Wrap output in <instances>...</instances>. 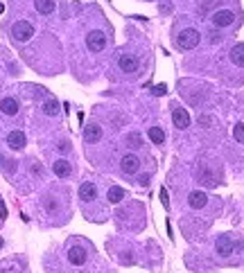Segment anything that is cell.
I'll list each match as a JSON object with an SVG mask.
<instances>
[{"label":"cell","mask_w":244,"mask_h":273,"mask_svg":"<svg viewBox=\"0 0 244 273\" xmlns=\"http://www.w3.org/2000/svg\"><path fill=\"white\" fill-rule=\"evenodd\" d=\"M177 43H179L181 50H192V48H197V45H199V32L192 30V27H188V30L179 32Z\"/></svg>","instance_id":"obj_1"},{"label":"cell","mask_w":244,"mask_h":273,"mask_svg":"<svg viewBox=\"0 0 244 273\" xmlns=\"http://www.w3.org/2000/svg\"><path fill=\"white\" fill-rule=\"evenodd\" d=\"M11 36H14L18 43H25L34 36V27L27 21H18V23H14V27H11Z\"/></svg>","instance_id":"obj_2"},{"label":"cell","mask_w":244,"mask_h":273,"mask_svg":"<svg viewBox=\"0 0 244 273\" xmlns=\"http://www.w3.org/2000/svg\"><path fill=\"white\" fill-rule=\"evenodd\" d=\"M172 122H174V127L177 129H188L190 127V115H188V111L183 109V106H179V104H174L172 106Z\"/></svg>","instance_id":"obj_3"},{"label":"cell","mask_w":244,"mask_h":273,"mask_svg":"<svg viewBox=\"0 0 244 273\" xmlns=\"http://www.w3.org/2000/svg\"><path fill=\"white\" fill-rule=\"evenodd\" d=\"M86 45L90 52H102L106 48V36L102 32H90L86 36Z\"/></svg>","instance_id":"obj_4"},{"label":"cell","mask_w":244,"mask_h":273,"mask_svg":"<svg viewBox=\"0 0 244 273\" xmlns=\"http://www.w3.org/2000/svg\"><path fill=\"white\" fill-rule=\"evenodd\" d=\"M215 251H217V255H222V258H229V255L235 251V244L229 235H222L217 240V244H215Z\"/></svg>","instance_id":"obj_5"},{"label":"cell","mask_w":244,"mask_h":273,"mask_svg":"<svg viewBox=\"0 0 244 273\" xmlns=\"http://www.w3.org/2000/svg\"><path fill=\"white\" fill-rule=\"evenodd\" d=\"M118 66H120L122 72H136L138 70V59H136L134 54L124 52V54H120V59H118Z\"/></svg>","instance_id":"obj_6"},{"label":"cell","mask_w":244,"mask_h":273,"mask_svg":"<svg viewBox=\"0 0 244 273\" xmlns=\"http://www.w3.org/2000/svg\"><path fill=\"white\" fill-rule=\"evenodd\" d=\"M120 167H122V172H124V174H136V172L140 169V161H138V156H134V153H127V156L122 158Z\"/></svg>","instance_id":"obj_7"},{"label":"cell","mask_w":244,"mask_h":273,"mask_svg":"<svg viewBox=\"0 0 244 273\" xmlns=\"http://www.w3.org/2000/svg\"><path fill=\"white\" fill-rule=\"evenodd\" d=\"M233 21H235V14H233V11H229V9L217 11V14L213 16V25H217V27H229Z\"/></svg>","instance_id":"obj_8"},{"label":"cell","mask_w":244,"mask_h":273,"mask_svg":"<svg viewBox=\"0 0 244 273\" xmlns=\"http://www.w3.org/2000/svg\"><path fill=\"white\" fill-rule=\"evenodd\" d=\"M84 140H86L88 145L102 140V127H98V124H88V127L84 129Z\"/></svg>","instance_id":"obj_9"},{"label":"cell","mask_w":244,"mask_h":273,"mask_svg":"<svg viewBox=\"0 0 244 273\" xmlns=\"http://www.w3.org/2000/svg\"><path fill=\"white\" fill-rule=\"evenodd\" d=\"M79 199L82 201H95L98 199V190H95V185L93 183H84L82 187H79Z\"/></svg>","instance_id":"obj_10"},{"label":"cell","mask_w":244,"mask_h":273,"mask_svg":"<svg viewBox=\"0 0 244 273\" xmlns=\"http://www.w3.org/2000/svg\"><path fill=\"white\" fill-rule=\"evenodd\" d=\"M7 145L11 147V149H23V147H25V133H23V131H11L7 135Z\"/></svg>","instance_id":"obj_11"},{"label":"cell","mask_w":244,"mask_h":273,"mask_svg":"<svg viewBox=\"0 0 244 273\" xmlns=\"http://www.w3.org/2000/svg\"><path fill=\"white\" fill-rule=\"evenodd\" d=\"M52 169H54V174L59 176V179H66V176H70V172H72L70 163H68V161H64V158H59V161H54Z\"/></svg>","instance_id":"obj_12"},{"label":"cell","mask_w":244,"mask_h":273,"mask_svg":"<svg viewBox=\"0 0 244 273\" xmlns=\"http://www.w3.org/2000/svg\"><path fill=\"white\" fill-rule=\"evenodd\" d=\"M0 111H3L5 115H16V113H18V102L11 98H5L0 102Z\"/></svg>","instance_id":"obj_13"},{"label":"cell","mask_w":244,"mask_h":273,"mask_svg":"<svg viewBox=\"0 0 244 273\" xmlns=\"http://www.w3.org/2000/svg\"><path fill=\"white\" fill-rule=\"evenodd\" d=\"M68 260H70L72 264H84L86 262V251H84V248H79V246H72L70 248V253H68Z\"/></svg>","instance_id":"obj_14"},{"label":"cell","mask_w":244,"mask_h":273,"mask_svg":"<svg viewBox=\"0 0 244 273\" xmlns=\"http://www.w3.org/2000/svg\"><path fill=\"white\" fill-rule=\"evenodd\" d=\"M34 5H36V11L39 14H52L54 11V0H34Z\"/></svg>","instance_id":"obj_15"},{"label":"cell","mask_w":244,"mask_h":273,"mask_svg":"<svg viewBox=\"0 0 244 273\" xmlns=\"http://www.w3.org/2000/svg\"><path fill=\"white\" fill-rule=\"evenodd\" d=\"M188 201H190L192 208H203V206H206V201H208V197L203 194V192H192Z\"/></svg>","instance_id":"obj_16"},{"label":"cell","mask_w":244,"mask_h":273,"mask_svg":"<svg viewBox=\"0 0 244 273\" xmlns=\"http://www.w3.org/2000/svg\"><path fill=\"white\" fill-rule=\"evenodd\" d=\"M231 61H233L235 66H244V45L242 43L231 50Z\"/></svg>","instance_id":"obj_17"},{"label":"cell","mask_w":244,"mask_h":273,"mask_svg":"<svg viewBox=\"0 0 244 273\" xmlns=\"http://www.w3.org/2000/svg\"><path fill=\"white\" fill-rule=\"evenodd\" d=\"M149 138H152V142H156V145H163V142H165V133H163V129L152 127L149 129Z\"/></svg>","instance_id":"obj_18"},{"label":"cell","mask_w":244,"mask_h":273,"mask_svg":"<svg viewBox=\"0 0 244 273\" xmlns=\"http://www.w3.org/2000/svg\"><path fill=\"white\" fill-rule=\"evenodd\" d=\"M122 199H124V190H120V187H111V190H109V201L118 203V201H122Z\"/></svg>","instance_id":"obj_19"},{"label":"cell","mask_w":244,"mask_h":273,"mask_svg":"<svg viewBox=\"0 0 244 273\" xmlns=\"http://www.w3.org/2000/svg\"><path fill=\"white\" fill-rule=\"evenodd\" d=\"M43 111L48 113V115H57L59 113V104H57L54 100H50V102H45V106H43Z\"/></svg>","instance_id":"obj_20"},{"label":"cell","mask_w":244,"mask_h":273,"mask_svg":"<svg viewBox=\"0 0 244 273\" xmlns=\"http://www.w3.org/2000/svg\"><path fill=\"white\" fill-rule=\"evenodd\" d=\"M233 135H235V140H237V142H242V145H244V124H235Z\"/></svg>","instance_id":"obj_21"},{"label":"cell","mask_w":244,"mask_h":273,"mask_svg":"<svg viewBox=\"0 0 244 273\" xmlns=\"http://www.w3.org/2000/svg\"><path fill=\"white\" fill-rule=\"evenodd\" d=\"M129 142H132V147H140V145H143V140H140L138 133H132V135H129Z\"/></svg>","instance_id":"obj_22"},{"label":"cell","mask_w":244,"mask_h":273,"mask_svg":"<svg viewBox=\"0 0 244 273\" xmlns=\"http://www.w3.org/2000/svg\"><path fill=\"white\" fill-rule=\"evenodd\" d=\"M7 217V208H5V203L0 201V219H5Z\"/></svg>","instance_id":"obj_23"},{"label":"cell","mask_w":244,"mask_h":273,"mask_svg":"<svg viewBox=\"0 0 244 273\" xmlns=\"http://www.w3.org/2000/svg\"><path fill=\"white\" fill-rule=\"evenodd\" d=\"M161 201H163V206H165V208H167V192H165V190H163V192H161Z\"/></svg>","instance_id":"obj_24"},{"label":"cell","mask_w":244,"mask_h":273,"mask_svg":"<svg viewBox=\"0 0 244 273\" xmlns=\"http://www.w3.org/2000/svg\"><path fill=\"white\" fill-rule=\"evenodd\" d=\"M163 93H165V86H163V84H161V86L156 88V95H163Z\"/></svg>","instance_id":"obj_25"},{"label":"cell","mask_w":244,"mask_h":273,"mask_svg":"<svg viewBox=\"0 0 244 273\" xmlns=\"http://www.w3.org/2000/svg\"><path fill=\"white\" fill-rule=\"evenodd\" d=\"M0 246H3V237H0Z\"/></svg>","instance_id":"obj_26"},{"label":"cell","mask_w":244,"mask_h":273,"mask_svg":"<svg viewBox=\"0 0 244 273\" xmlns=\"http://www.w3.org/2000/svg\"><path fill=\"white\" fill-rule=\"evenodd\" d=\"M0 161H3V158H0Z\"/></svg>","instance_id":"obj_27"}]
</instances>
